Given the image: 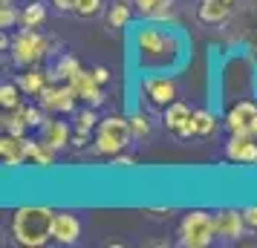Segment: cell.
Here are the masks:
<instances>
[{"mask_svg": "<svg viewBox=\"0 0 257 248\" xmlns=\"http://www.w3.org/2000/svg\"><path fill=\"white\" fill-rule=\"evenodd\" d=\"M130 130H133V139L151 136V118L145 116V113H133L130 116Z\"/></svg>", "mask_w": 257, "mask_h": 248, "instance_id": "obj_28", "label": "cell"}, {"mask_svg": "<svg viewBox=\"0 0 257 248\" xmlns=\"http://www.w3.org/2000/svg\"><path fill=\"white\" fill-rule=\"evenodd\" d=\"M67 84H72V90H75V95H78V101H84V104H90V107H101L104 104V90H101V84L93 78V70L90 72L78 70Z\"/></svg>", "mask_w": 257, "mask_h": 248, "instance_id": "obj_10", "label": "cell"}, {"mask_svg": "<svg viewBox=\"0 0 257 248\" xmlns=\"http://www.w3.org/2000/svg\"><path fill=\"white\" fill-rule=\"evenodd\" d=\"M21 110H24V118H26V124H29V127H44V124L49 121L47 110H44L41 104H24Z\"/></svg>", "mask_w": 257, "mask_h": 248, "instance_id": "obj_27", "label": "cell"}, {"mask_svg": "<svg viewBox=\"0 0 257 248\" xmlns=\"http://www.w3.org/2000/svg\"><path fill=\"white\" fill-rule=\"evenodd\" d=\"M162 124L174 133L176 139H191V136H197V127H194V110H191L185 101H179V98L162 110Z\"/></svg>", "mask_w": 257, "mask_h": 248, "instance_id": "obj_8", "label": "cell"}, {"mask_svg": "<svg viewBox=\"0 0 257 248\" xmlns=\"http://www.w3.org/2000/svg\"><path fill=\"white\" fill-rule=\"evenodd\" d=\"M214 219H217V236L228 239V242L243 239V234L248 231V225L243 219V211H237V208H222V211L214 213Z\"/></svg>", "mask_w": 257, "mask_h": 248, "instance_id": "obj_12", "label": "cell"}, {"mask_svg": "<svg viewBox=\"0 0 257 248\" xmlns=\"http://www.w3.org/2000/svg\"><path fill=\"white\" fill-rule=\"evenodd\" d=\"M98 127V113L95 107H84V110H75V130H84V133H95Z\"/></svg>", "mask_w": 257, "mask_h": 248, "instance_id": "obj_26", "label": "cell"}, {"mask_svg": "<svg viewBox=\"0 0 257 248\" xmlns=\"http://www.w3.org/2000/svg\"><path fill=\"white\" fill-rule=\"evenodd\" d=\"M84 144H93V142H90V133L75 130V133H72V142H70V147H75V150H81Z\"/></svg>", "mask_w": 257, "mask_h": 248, "instance_id": "obj_33", "label": "cell"}, {"mask_svg": "<svg viewBox=\"0 0 257 248\" xmlns=\"http://www.w3.org/2000/svg\"><path fill=\"white\" fill-rule=\"evenodd\" d=\"M133 52H136V61H139L142 70L171 72L182 64L185 44L176 35V29H168V26L156 24V21H148L133 35Z\"/></svg>", "mask_w": 257, "mask_h": 248, "instance_id": "obj_1", "label": "cell"}, {"mask_svg": "<svg viewBox=\"0 0 257 248\" xmlns=\"http://www.w3.org/2000/svg\"><path fill=\"white\" fill-rule=\"evenodd\" d=\"M41 130H44V142H47L52 150H64V147H70L72 133H70V127H67V121H47Z\"/></svg>", "mask_w": 257, "mask_h": 248, "instance_id": "obj_17", "label": "cell"}, {"mask_svg": "<svg viewBox=\"0 0 257 248\" xmlns=\"http://www.w3.org/2000/svg\"><path fill=\"white\" fill-rule=\"evenodd\" d=\"M24 90H21V84H0V107L3 110H18V107L24 104Z\"/></svg>", "mask_w": 257, "mask_h": 248, "instance_id": "obj_22", "label": "cell"}, {"mask_svg": "<svg viewBox=\"0 0 257 248\" xmlns=\"http://www.w3.org/2000/svg\"><path fill=\"white\" fill-rule=\"evenodd\" d=\"M142 95L148 98V104L156 110H165L168 104H174L179 98V84L174 75L168 72H156V75H145L142 78Z\"/></svg>", "mask_w": 257, "mask_h": 248, "instance_id": "obj_6", "label": "cell"}, {"mask_svg": "<svg viewBox=\"0 0 257 248\" xmlns=\"http://www.w3.org/2000/svg\"><path fill=\"white\" fill-rule=\"evenodd\" d=\"M47 24V6L41 0H29V6H24L21 12V26L24 29H38Z\"/></svg>", "mask_w": 257, "mask_h": 248, "instance_id": "obj_19", "label": "cell"}, {"mask_svg": "<svg viewBox=\"0 0 257 248\" xmlns=\"http://www.w3.org/2000/svg\"><path fill=\"white\" fill-rule=\"evenodd\" d=\"M15 24H21V12L15 9V3H3L0 6V29H12Z\"/></svg>", "mask_w": 257, "mask_h": 248, "instance_id": "obj_29", "label": "cell"}, {"mask_svg": "<svg viewBox=\"0 0 257 248\" xmlns=\"http://www.w3.org/2000/svg\"><path fill=\"white\" fill-rule=\"evenodd\" d=\"M225 159L237 165H257V139L254 136H231L225 144Z\"/></svg>", "mask_w": 257, "mask_h": 248, "instance_id": "obj_15", "label": "cell"}, {"mask_svg": "<svg viewBox=\"0 0 257 248\" xmlns=\"http://www.w3.org/2000/svg\"><path fill=\"white\" fill-rule=\"evenodd\" d=\"M24 107V104H21ZM3 110V133H15V136H24L29 130V124H26L24 118V110Z\"/></svg>", "mask_w": 257, "mask_h": 248, "instance_id": "obj_23", "label": "cell"}, {"mask_svg": "<svg viewBox=\"0 0 257 248\" xmlns=\"http://www.w3.org/2000/svg\"><path fill=\"white\" fill-rule=\"evenodd\" d=\"M194 127H197L199 139H208L217 133V118L211 110H194Z\"/></svg>", "mask_w": 257, "mask_h": 248, "instance_id": "obj_25", "label": "cell"}, {"mask_svg": "<svg viewBox=\"0 0 257 248\" xmlns=\"http://www.w3.org/2000/svg\"><path fill=\"white\" fill-rule=\"evenodd\" d=\"M18 84L26 95H41V90L49 84V72H41L38 67H26L21 75H18Z\"/></svg>", "mask_w": 257, "mask_h": 248, "instance_id": "obj_18", "label": "cell"}, {"mask_svg": "<svg viewBox=\"0 0 257 248\" xmlns=\"http://www.w3.org/2000/svg\"><path fill=\"white\" fill-rule=\"evenodd\" d=\"M0 159L6 167H21L24 162H29V139L15 136V133H3L0 136Z\"/></svg>", "mask_w": 257, "mask_h": 248, "instance_id": "obj_11", "label": "cell"}, {"mask_svg": "<svg viewBox=\"0 0 257 248\" xmlns=\"http://www.w3.org/2000/svg\"><path fill=\"white\" fill-rule=\"evenodd\" d=\"M133 139V130H130V118L124 116H107L98 121L93 136V153L104 156V159H113V156L124 153V147Z\"/></svg>", "mask_w": 257, "mask_h": 248, "instance_id": "obj_3", "label": "cell"}, {"mask_svg": "<svg viewBox=\"0 0 257 248\" xmlns=\"http://www.w3.org/2000/svg\"><path fill=\"white\" fill-rule=\"evenodd\" d=\"M49 41L47 35H41L38 29H24L21 26V35L12 41V61L18 67H38V61L49 52Z\"/></svg>", "mask_w": 257, "mask_h": 248, "instance_id": "obj_5", "label": "cell"}, {"mask_svg": "<svg viewBox=\"0 0 257 248\" xmlns=\"http://www.w3.org/2000/svg\"><path fill=\"white\" fill-rule=\"evenodd\" d=\"M130 24V3L127 0H116L107 12V26L110 29H124Z\"/></svg>", "mask_w": 257, "mask_h": 248, "instance_id": "obj_24", "label": "cell"}, {"mask_svg": "<svg viewBox=\"0 0 257 248\" xmlns=\"http://www.w3.org/2000/svg\"><path fill=\"white\" fill-rule=\"evenodd\" d=\"M0 3H15V0H0Z\"/></svg>", "mask_w": 257, "mask_h": 248, "instance_id": "obj_37", "label": "cell"}, {"mask_svg": "<svg viewBox=\"0 0 257 248\" xmlns=\"http://www.w3.org/2000/svg\"><path fill=\"white\" fill-rule=\"evenodd\" d=\"M52 6H55L58 12H75L78 0H52Z\"/></svg>", "mask_w": 257, "mask_h": 248, "instance_id": "obj_35", "label": "cell"}, {"mask_svg": "<svg viewBox=\"0 0 257 248\" xmlns=\"http://www.w3.org/2000/svg\"><path fill=\"white\" fill-rule=\"evenodd\" d=\"M133 6L148 21H168V18H174V0H133Z\"/></svg>", "mask_w": 257, "mask_h": 248, "instance_id": "obj_16", "label": "cell"}, {"mask_svg": "<svg viewBox=\"0 0 257 248\" xmlns=\"http://www.w3.org/2000/svg\"><path fill=\"white\" fill-rule=\"evenodd\" d=\"M78 70H81V64H78L75 55H61V58L55 61V67L49 70V81H70Z\"/></svg>", "mask_w": 257, "mask_h": 248, "instance_id": "obj_20", "label": "cell"}, {"mask_svg": "<svg viewBox=\"0 0 257 248\" xmlns=\"http://www.w3.org/2000/svg\"><path fill=\"white\" fill-rule=\"evenodd\" d=\"M55 153H58V150H52L47 142H32V139H29V165L49 167L55 162Z\"/></svg>", "mask_w": 257, "mask_h": 248, "instance_id": "obj_21", "label": "cell"}, {"mask_svg": "<svg viewBox=\"0 0 257 248\" xmlns=\"http://www.w3.org/2000/svg\"><path fill=\"white\" fill-rule=\"evenodd\" d=\"M52 239L61 242V245H72L81 239V222L78 216L70 211H55V219H52Z\"/></svg>", "mask_w": 257, "mask_h": 248, "instance_id": "obj_14", "label": "cell"}, {"mask_svg": "<svg viewBox=\"0 0 257 248\" xmlns=\"http://www.w3.org/2000/svg\"><path fill=\"white\" fill-rule=\"evenodd\" d=\"M179 245L182 248H205L214 242V236H217V219H214V213L208 211H191L182 216V222H179Z\"/></svg>", "mask_w": 257, "mask_h": 248, "instance_id": "obj_4", "label": "cell"}, {"mask_svg": "<svg viewBox=\"0 0 257 248\" xmlns=\"http://www.w3.org/2000/svg\"><path fill=\"white\" fill-rule=\"evenodd\" d=\"M148 213H153V216H171V208H148Z\"/></svg>", "mask_w": 257, "mask_h": 248, "instance_id": "obj_36", "label": "cell"}, {"mask_svg": "<svg viewBox=\"0 0 257 248\" xmlns=\"http://www.w3.org/2000/svg\"><path fill=\"white\" fill-rule=\"evenodd\" d=\"M75 101H78V95L72 90V84H67V81H49L41 90V95H38V104L44 107L47 113H72Z\"/></svg>", "mask_w": 257, "mask_h": 248, "instance_id": "obj_7", "label": "cell"}, {"mask_svg": "<svg viewBox=\"0 0 257 248\" xmlns=\"http://www.w3.org/2000/svg\"><path fill=\"white\" fill-rule=\"evenodd\" d=\"M93 78L104 87V84H110V70L107 67H93Z\"/></svg>", "mask_w": 257, "mask_h": 248, "instance_id": "obj_34", "label": "cell"}, {"mask_svg": "<svg viewBox=\"0 0 257 248\" xmlns=\"http://www.w3.org/2000/svg\"><path fill=\"white\" fill-rule=\"evenodd\" d=\"M257 127V104L254 101H237L225 113V130L231 136H254Z\"/></svg>", "mask_w": 257, "mask_h": 248, "instance_id": "obj_9", "label": "cell"}, {"mask_svg": "<svg viewBox=\"0 0 257 248\" xmlns=\"http://www.w3.org/2000/svg\"><path fill=\"white\" fill-rule=\"evenodd\" d=\"M237 0H199L197 3V21L205 26H222L234 12Z\"/></svg>", "mask_w": 257, "mask_h": 248, "instance_id": "obj_13", "label": "cell"}, {"mask_svg": "<svg viewBox=\"0 0 257 248\" xmlns=\"http://www.w3.org/2000/svg\"><path fill=\"white\" fill-rule=\"evenodd\" d=\"M243 219H245V225H248V231H257V205L243 208Z\"/></svg>", "mask_w": 257, "mask_h": 248, "instance_id": "obj_32", "label": "cell"}, {"mask_svg": "<svg viewBox=\"0 0 257 248\" xmlns=\"http://www.w3.org/2000/svg\"><path fill=\"white\" fill-rule=\"evenodd\" d=\"M110 167H118V170H121V167H136V159L127 156V153H118V156L110 159Z\"/></svg>", "mask_w": 257, "mask_h": 248, "instance_id": "obj_31", "label": "cell"}, {"mask_svg": "<svg viewBox=\"0 0 257 248\" xmlns=\"http://www.w3.org/2000/svg\"><path fill=\"white\" fill-rule=\"evenodd\" d=\"M52 219H55V211L47 205H21L15 208L12 225H9L12 239L26 248L47 245L52 239Z\"/></svg>", "mask_w": 257, "mask_h": 248, "instance_id": "obj_2", "label": "cell"}, {"mask_svg": "<svg viewBox=\"0 0 257 248\" xmlns=\"http://www.w3.org/2000/svg\"><path fill=\"white\" fill-rule=\"evenodd\" d=\"M101 9H104V0H78L75 15L78 18H95V15H101Z\"/></svg>", "mask_w": 257, "mask_h": 248, "instance_id": "obj_30", "label": "cell"}]
</instances>
